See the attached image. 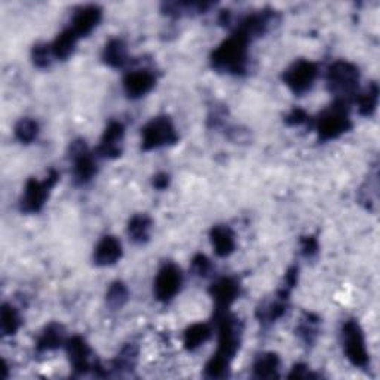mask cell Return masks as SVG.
I'll list each match as a JSON object with an SVG mask.
<instances>
[{
	"label": "cell",
	"mask_w": 380,
	"mask_h": 380,
	"mask_svg": "<svg viewBox=\"0 0 380 380\" xmlns=\"http://www.w3.org/2000/svg\"><path fill=\"white\" fill-rule=\"evenodd\" d=\"M248 45L250 40L235 32L211 54V66L220 73L245 75L248 68Z\"/></svg>",
	"instance_id": "1"
},
{
	"label": "cell",
	"mask_w": 380,
	"mask_h": 380,
	"mask_svg": "<svg viewBox=\"0 0 380 380\" xmlns=\"http://www.w3.org/2000/svg\"><path fill=\"white\" fill-rule=\"evenodd\" d=\"M360 72L358 68L348 61H336L329 67L327 83L329 90L337 97L339 102L348 103L358 90Z\"/></svg>",
	"instance_id": "2"
},
{
	"label": "cell",
	"mask_w": 380,
	"mask_h": 380,
	"mask_svg": "<svg viewBox=\"0 0 380 380\" xmlns=\"http://www.w3.org/2000/svg\"><path fill=\"white\" fill-rule=\"evenodd\" d=\"M352 128V122L349 119L348 103L337 100L333 106L322 111L318 119V137L322 142L339 138Z\"/></svg>",
	"instance_id": "3"
},
{
	"label": "cell",
	"mask_w": 380,
	"mask_h": 380,
	"mask_svg": "<svg viewBox=\"0 0 380 380\" xmlns=\"http://www.w3.org/2000/svg\"><path fill=\"white\" fill-rule=\"evenodd\" d=\"M216 322L219 329V349L216 354L232 361L241 345L243 324L228 311L216 312Z\"/></svg>",
	"instance_id": "4"
},
{
	"label": "cell",
	"mask_w": 380,
	"mask_h": 380,
	"mask_svg": "<svg viewBox=\"0 0 380 380\" xmlns=\"http://www.w3.org/2000/svg\"><path fill=\"white\" fill-rule=\"evenodd\" d=\"M57 181H59V173L55 170H51L49 174L45 177V180L30 178L29 181H27L24 193L20 201V208L23 213H27V214L39 213V211L45 207L49 192L55 185H57Z\"/></svg>",
	"instance_id": "5"
},
{
	"label": "cell",
	"mask_w": 380,
	"mask_h": 380,
	"mask_svg": "<svg viewBox=\"0 0 380 380\" xmlns=\"http://www.w3.org/2000/svg\"><path fill=\"white\" fill-rule=\"evenodd\" d=\"M178 134L168 116L153 118L142 130V149L145 152L176 145Z\"/></svg>",
	"instance_id": "6"
},
{
	"label": "cell",
	"mask_w": 380,
	"mask_h": 380,
	"mask_svg": "<svg viewBox=\"0 0 380 380\" xmlns=\"http://www.w3.org/2000/svg\"><path fill=\"white\" fill-rule=\"evenodd\" d=\"M342 339L346 358L358 369H365L370 362V357L365 346L362 329L355 319H349L342 327Z\"/></svg>",
	"instance_id": "7"
},
{
	"label": "cell",
	"mask_w": 380,
	"mask_h": 380,
	"mask_svg": "<svg viewBox=\"0 0 380 380\" xmlns=\"http://www.w3.org/2000/svg\"><path fill=\"white\" fill-rule=\"evenodd\" d=\"M318 76V67L315 63L300 60L295 61L291 67L284 72L286 85L295 94L302 95L314 87V82Z\"/></svg>",
	"instance_id": "8"
},
{
	"label": "cell",
	"mask_w": 380,
	"mask_h": 380,
	"mask_svg": "<svg viewBox=\"0 0 380 380\" xmlns=\"http://www.w3.org/2000/svg\"><path fill=\"white\" fill-rule=\"evenodd\" d=\"M70 158L73 161V176L79 185H87L97 174V164L83 140H76L70 146Z\"/></svg>",
	"instance_id": "9"
},
{
	"label": "cell",
	"mask_w": 380,
	"mask_h": 380,
	"mask_svg": "<svg viewBox=\"0 0 380 380\" xmlns=\"http://www.w3.org/2000/svg\"><path fill=\"white\" fill-rule=\"evenodd\" d=\"M183 284V275L178 267L173 263L165 264L154 279V295L159 302H170L180 291Z\"/></svg>",
	"instance_id": "10"
},
{
	"label": "cell",
	"mask_w": 380,
	"mask_h": 380,
	"mask_svg": "<svg viewBox=\"0 0 380 380\" xmlns=\"http://www.w3.org/2000/svg\"><path fill=\"white\" fill-rule=\"evenodd\" d=\"M66 350L73 369L79 374H85L91 370L100 367L95 361H92V352L87 341L80 336H73L72 339L66 341Z\"/></svg>",
	"instance_id": "11"
},
{
	"label": "cell",
	"mask_w": 380,
	"mask_h": 380,
	"mask_svg": "<svg viewBox=\"0 0 380 380\" xmlns=\"http://www.w3.org/2000/svg\"><path fill=\"white\" fill-rule=\"evenodd\" d=\"M290 293H291L290 290L281 287L274 300L264 302L262 306H259L256 317L260 321V324H263V326H271V324L276 322L279 318H283L286 315Z\"/></svg>",
	"instance_id": "12"
},
{
	"label": "cell",
	"mask_w": 380,
	"mask_h": 380,
	"mask_svg": "<svg viewBox=\"0 0 380 380\" xmlns=\"http://www.w3.org/2000/svg\"><path fill=\"white\" fill-rule=\"evenodd\" d=\"M276 21V13L274 11H263L252 13V16L245 17L241 24L238 27V33L245 36L250 42L256 37H260L267 30L271 29V25Z\"/></svg>",
	"instance_id": "13"
},
{
	"label": "cell",
	"mask_w": 380,
	"mask_h": 380,
	"mask_svg": "<svg viewBox=\"0 0 380 380\" xmlns=\"http://www.w3.org/2000/svg\"><path fill=\"white\" fill-rule=\"evenodd\" d=\"M154 85H157V78L150 70H133L123 79L125 94L130 98H142L149 94Z\"/></svg>",
	"instance_id": "14"
},
{
	"label": "cell",
	"mask_w": 380,
	"mask_h": 380,
	"mask_svg": "<svg viewBox=\"0 0 380 380\" xmlns=\"http://www.w3.org/2000/svg\"><path fill=\"white\" fill-rule=\"evenodd\" d=\"M211 298L216 305V312L228 311L231 305L238 299L239 284L233 278H220L209 288Z\"/></svg>",
	"instance_id": "15"
},
{
	"label": "cell",
	"mask_w": 380,
	"mask_h": 380,
	"mask_svg": "<svg viewBox=\"0 0 380 380\" xmlns=\"http://www.w3.org/2000/svg\"><path fill=\"white\" fill-rule=\"evenodd\" d=\"M102 17H103V11L100 6L87 5L76 11L70 29L75 32L78 37H85L90 33H92L95 27L100 24Z\"/></svg>",
	"instance_id": "16"
},
{
	"label": "cell",
	"mask_w": 380,
	"mask_h": 380,
	"mask_svg": "<svg viewBox=\"0 0 380 380\" xmlns=\"http://www.w3.org/2000/svg\"><path fill=\"white\" fill-rule=\"evenodd\" d=\"M125 135V128L121 122H110L102 137L98 153L103 158L115 159L122 154V142Z\"/></svg>",
	"instance_id": "17"
},
{
	"label": "cell",
	"mask_w": 380,
	"mask_h": 380,
	"mask_svg": "<svg viewBox=\"0 0 380 380\" xmlns=\"http://www.w3.org/2000/svg\"><path fill=\"white\" fill-rule=\"evenodd\" d=\"M122 257V245L115 236H104L98 243L94 252V263L97 266H111Z\"/></svg>",
	"instance_id": "18"
},
{
	"label": "cell",
	"mask_w": 380,
	"mask_h": 380,
	"mask_svg": "<svg viewBox=\"0 0 380 380\" xmlns=\"http://www.w3.org/2000/svg\"><path fill=\"white\" fill-rule=\"evenodd\" d=\"M64 343H66L64 327L60 326V324H57V322H52L39 336L36 349L42 354V352H51V350L59 349Z\"/></svg>",
	"instance_id": "19"
},
{
	"label": "cell",
	"mask_w": 380,
	"mask_h": 380,
	"mask_svg": "<svg viewBox=\"0 0 380 380\" xmlns=\"http://www.w3.org/2000/svg\"><path fill=\"white\" fill-rule=\"evenodd\" d=\"M211 243L219 257H228L235 250V233L228 226H216L211 231Z\"/></svg>",
	"instance_id": "20"
},
{
	"label": "cell",
	"mask_w": 380,
	"mask_h": 380,
	"mask_svg": "<svg viewBox=\"0 0 380 380\" xmlns=\"http://www.w3.org/2000/svg\"><path fill=\"white\" fill-rule=\"evenodd\" d=\"M279 357L274 352H263L257 355L255 365H252V374L256 379H275L279 372Z\"/></svg>",
	"instance_id": "21"
},
{
	"label": "cell",
	"mask_w": 380,
	"mask_h": 380,
	"mask_svg": "<svg viewBox=\"0 0 380 380\" xmlns=\"http://www.w3.org/2000/svg\"><path fill=\"white\" fill-rule=\"evenodd\" d=\"M103 61L114 68H119L126 64V61H128V52H126V45L123 44V40L111 39L103 51Z\"/></svg>",
	"instance_id": "22"
},
{
	"label": "cell",
	"mask_w": 380,
	"mask_h": 380,
	"mask_svg": "<svg viewBox=\"0 0 380 380\" xmlns=\"http://www.w3.org/2000/svg\"><path fill=\"white\" fill-rule=\"evenodd\" d=\"M78 39L79 37L75 35V32L72 29H67L61 35H59V37L55 39L54 44L51 45L54 59L67 60L70 55L73 54L76 44H78Z\"/></svg>",
	"instance_id": "23"
},
{
	"label": "cell",
	"mask_w": 380,
	"mask_h": 380,
	"mask_svg": "<svg viewBox=\"0 0 380 380\" xmlns=\"http://www.w3.org/2000/svg\"><path fill=\"white\" fill-rule=\"evenodd\" d=\"M152 220L146 214H135L128 223V233L135 244H146L150 238Z\"/></svg>",
	"instance_id": "24"
},
{
	"label": "cell",
	"mask_w": 380,
	"mask_h": 380,
	"mask_svg": "<svg viewBox=\"0 0 380 380\" xmlns=\"http://www.w3.org/2000/svg\"><path fill=\"white\" fill-rule=\"evenodd\" d=\"M211 333H213V330L208 324H193L185 333V348L188 350L198 349L209 339Z\"/></svg>",
	"instance_id": "25"
},
{
	"label": "cell",
	"mask_w": 380,
	"mask_h": 380,
	"mask_svg": "<svg viewBox=\"0 0 380 380\" xmlns=\"http://www.w3.org/2000/svg\"><path fill=\"white\" fill-rule=\"evenodd\" d=\"M21 326L18 311L11 305H4L0 309V331L2 336H13Z\"/></svg>",
	"instance_id": "26"
},
{
	"label": "cell",
	"mask_w": 380,
	"mask_h": 380,
	"mask_svg": "<svg viewBox=\"0 0 380 380\" xmlns=\"http://www.w3.org/2000/svg\"><path fill=\"white\" fill-rule=\"evenodd\" d=\"M377 168H374L373 176L369 177V181L360 190V201L370 211H376L379 201V181H377Z\"/></svg>",
	"instance_id": "27"
},
{
	"label": "cell",
	"mask_w": 380,
	"mask_h": 380,
	"mask_svg": "<svg viewBox=\"0 0 380 380\" xmlns=\"http://www.w3.org/2000/svg\"><path fill=\"white\" fill-rule=\"evenodd\" d=\"M138 361V348L134 343L125 345L114 361V369L118 372L133 370Z\"/></svg>",
	"instance_id": "28"
},
{
	"label": "cell",
	"mask_w": 380,
	"mask_h": 380,
	"mask_svg": "<svg viewBox=\"0 0 380 380\" xmlns=\"http://www.w3.org/2000/svg\"><path fill=\"white\" fill-rule=\"evenodd\" d=\"M318 324L319 319L312 314H305L299 327L295 329V333L302 339L305 345H312L318 336Z\"/></svg>",
	"instance_id": "29"
},
{
	"label": "cell",
	"mask_w": 380,
	"mask_h": 380,
	"mask_svg": "<svg viewBox=\"0 0 380 380\" xmlns=\"http://www.w3.org/2000/svg\"><path fill=\"white\" fill-rule=\"evenodd\" d=\"M128 299H130V291L123 283H121V281H115V283L109 287L107 294H106V302L110 309L118 311V309L125 306Z\"/></svg>",
	"instance_id": "30"
},
{
	"label": "cell",
	"mask_w": 380,
	"mask_h": 380,
	"mask_svg": "<svg viewBox=\"0 0 380 380\" xmlns=\"http://www.w3.org/2000/svg\"><path fill=\"white\" fill-rule=\"evenodd\" d=\"M379 102V87L377 83H370L369 88L365 90L362 94L358 97V110L362 116H372Z\"/></svg>",
	"instance_id": "31"
},
{
	"label": "cell",
	"mask_w": 380,
	"mask_h": 380,
	"mask_svg": "<svg viewBox=\"0 0 380 380\" xmlns=\"http://www.w3.org/2000/svg\"><path fill=\"white\" fill-rule=\"evenodd\" d=\"M16 138L23 145H30L39 135V123L32 118H24L16 125Z\"/></svg>",
	"instance_id": "32"
},
{
	"label": "cell",
	"mask_w": 380,
	"mask_h": 380,
	"mask_svg": "<svg viewBox=\"0 0 380 380\" xmlns=\"http://www.w3.org/2000/svg\"><path fill=\"white\" fill-rule=\"evenodd\" d=\"M231 362L232 361L214 354L205 365V376L209 377V379H224V377H228L229 370H231Z\"/></svg>",
	"instance_id": "33"
},
{
	"label": "cell",
	"mask_w": 380,
	"mask_h": 380,
	"mask_svg": "<svg viewBox=\"0 0 380 380\" xmlns=\"http://www.w3.org/2000/svg\"><path fill=\"white\" fill-rule=\"evenodd\" d=\"M54 57L52 55V49L49 45H36L32 51V59L36 67L39 68H47L51 64V59Z\"/></svg>",
	"instance_id": "34"
},
{
	"label": "cell",
	"mask_w": 380,
	"mask_h": 380,
	"mask_svg": "<svg viewBox=\"0 0 380 380\" xmlns=\"http://www.w3.org/2000/svg\"><path fill=\"white\" fill-rule=\"evenodd\" d=\"M211 269H213V264H211L209 259L204 255H196L192 260V272L196 275V276H201V278H205L209 275Z\"/></svg>",
	"instance_id": "35"
},
{
	"label": "cell",
	"mask_w": 380,
	"mask_h": 380,
	"mask_svg": "<svg viewBox=\"0 0 380 380\" xmlns=\"http://www.w3.org/2000/svg\"><path fill=\"white\" fill-rule=\"evenodd\" d=\"M302 252L305 257H314L318 255V250H319V244H318V239L315 236H305L302 238Z\"/></svg>",
	"instance_id": "36"
},
{
	"label": "cell",
	"mask_w": 380,
	"mask_h": 380,
	"mask_svg": "<svg viewBox=\"0 0 380 380\" xmlns=\"http://www.w3.org/2000/svg\"><path fill=\"white\" fill-rule=\"evenodd\" d=\"M307 119H309V116H307L306 111H305L303 109L295 107V109H293V110L290 111V114L287 115L286 122H287L288 125H291V126H298V125L305 123Z\"/></svg>",
	"instance_id": "37"
},
{
	"label": "cell",
	"mask_w": 380,
	"mask_h": 380,
	"mask_svg": "<svg viewBox=\"0 0 380 380\" xmlns=\"http://www.w3.org/2000/svg\"><path fill=\"white\" fill-rule=\"evenodd\" d=\"M288 377L290 379H311V377H315V374H312L306 365L298 364V365H294Z\"/></svg>",
	"instance_id": "38"
},
{
	"label": "cell",
	"mask_w": 380,
	"mask_h": 380,
	"mask_svg": "<svg viewBox=\"0 0 380 380\" xmlns=\"http://www.w3.org/2000/svg\"><path fill=\"white\" fill-rule=\"evenodd\" d=\"M298 276H299V269L295 266L290 267V269L287 271L286 274V278H284V288L287 290H293L295 287V284H298Z\"/></svg>",
	"instance_id": "39"
},
{
	"label": "cell",
	"mask_w": 380,
	"mask_h": 380,
	"mask_svg": "<svg viewBox=\"0 0 380 380\" xmlns=\"http://www.w3.org/2000/svg\"><path fill=\"white\" fill-rule=\"evenodd\" d=\"M153 186L158 190H164L170 186V176L165 173H159L153 177Z\"/></svg>",
	"instance_id": "40"
}]
</instances>
